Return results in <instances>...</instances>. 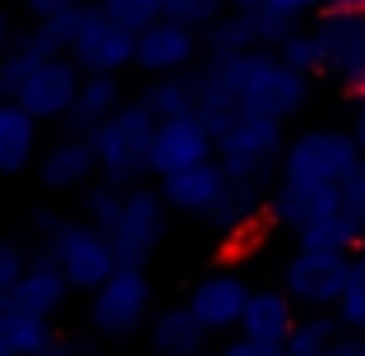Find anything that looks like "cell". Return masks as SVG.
Listing matches in <instances>:
<instances>
[{"mask_svg":"<svg viewBox=\"0 0 365 356\" xmlns=\"http://www.w3.org/2000/svg\"><path fill=\"white\" fill-rule=\"evenodd\" d=\"M143 333H148V347L158 352V356H171V352H204L208 338H213V333L204 329V320L190 310V301L158 305Z\"/></svg>","mask_w":365,"mask_h":356,"instance_id":"20","label":"cell"},{"mask_svg":"<svg viewBox=\"0 0 365 356\" xmlns=\"http://www.w3.org/2000/svg\"><path fill=\"white\" fill-rule=\"evenodd\" d=\"M277 51H282L301 74H310V79H329V42H324L319 19H296V28L282 37Z\"/></svg>","mask_w":365,"mask_h":356,"instance_id":"23","label":"cell"},{"mask_svg":"<svg viewBox=\"0 0 365 356\" xmlns=\"http://www.w3.org/2000/svg\"><path fill=\"white\" fill-rule=\"evenodd\" d=\"M195 83V111L208 125H227L236 111L273 121H296L314 98V79L301 74L277 46H255L236 56H208L190 70Z\"/></svg>","mask_w":365,"mask_h":356,"instance_id":"1","label":"cell"},{"mask_svg":"<svg viewBox=\"0 0 365 356\" xmlns=\"http://www.w3.org/2000/svg\"><path fill=\"white\" fill-rule=\"evenodd\" d=\"M217 356H292V352H287V347H273V342H255V338H245V333H232Z\"/></svg>","mask_w":365,"mask_h":356,"instance_id":"30","label":"cell"},{"mask_svg":"<svg viewBox=\"0 0 365 356\" xmlns=\"http://www.w3.org/2000/svg\"><path fill=\"white\" fill-rule=\"evenodd\" d=\"M70 5H79V0H19V9H24V19H51V14H61V9H70Z\"/></svg>","mask_w":365,"mask_h":356,"instance_id":"32","label":"cell"},{"mask_svg":"<svg viewBox=\"0 0 365 356\" xmlns=\"http://www.w3.org/2000/svg\"><path fill=\"white\" fill-rule=\"evenodd\" d=\"M204 61V33L180 19L162 14L158 24H148L139 33V56H134V70L148 79V74H190Z\"/></svg>","mask_w":365,"mask_h":356,"instance_id":"12","label":"cell"},{"mask_svg":"<svg viewBox=\"0 0 365 356\" xmlns=\"http://www.w3.org/2000/svg\"><path fill=\"white\" fill-rule=\"evenodd\" d=\"M28 264H33V245H28L24 236H14L5 245V255H0V292H5V287H14L19 278H24Z\"/></svg>","mask_w":365,"mask_h":356,"instance_id":"29","label":"cell"},{"mask_svg":"<svg viewBox=\"0 0 365 356\" xmlns=\"http://www.w3.org/2000/svg\"><path fill=\"white\" fill-rule=\"evenodd\" d=\"M102 5H107L116 19H125L134 33H143L148 24H158V19L167 14V0H102Z\"/></svg>","mask_w":365,"mask_h":356,"instance_id":"28","label":"cell"},{"mask_svg":"<svg viewBox=\"0 0 365 356\" xmlns=\"http://www.w3.org/2000/svg\"><path fill=\"white\" fill-rule=\"evenodd\" d=\"M213 125H208L199 111H185V116L158 121V134H153V153H148V176H171V171H185L195 162L213 158Z\"/></svg>","mask_w":365,"mask_h":356,"instance_id":"14","label":"cell"},{"mask_svg":"<svg viewBox=\"0 0 365 356\" xmlns=\"http://www.w3.org/2000/svg\"><path fill=\"white\" fill-rule=\"evenodd\" d=\"M250 292H255V287H250L241 273L213 268V273H204L185 292V301H190V310L204 320V329L213 333V338H227V333H241V315L250 305Z\"/></svg>","mask_w":365,"mask_h":356,"instance_id":"15","label":"cell"},{"mask_svg":"<svg viewBox=\"0 0 365 356\" xmlns=\"http://www.w3.org/2000/svg\"><path fill=\"white\" fill-rule=\"evenodd\" d=\"M277 9H287L292 19H314L324 9H333V0H277Z\"/></svg>","mask_w":365,"mask_h":356,"instance_id":"33","label":"cell"},{"mask_svg":"<svg viewBox=\"0 0 365 356\" xmlns=\"http://www.w3.org/2000/svg\"><path fill=\"white\" fill-rule=\"evenodd\" d=\"M153 356H158V352H153ZM171 356H217V352H208V347H204V352H171Z\"/></svg>","mask_w":365,"mask_h":356,"instance_id":"38","label":"cell"},{"mask_svg":"<svg viewBox=\"0 0 365 356\" xmlns=\"http://www.w3.org/2000/svg\"><path fill=\"white\" fill-rule=\"evenodd\" d=\"M167 14L204 33L208 24H217V19L227 14V0H167Z\"/></svg>","mask_w":365,"mask_h":356,"instance_id":"27","label":"cell"},{"mask_svg":"<svg viewBox=\"0 0 365 356\" xmlns=\"http://www.w3.org/2000/svg\"><path fill=\"white\" fill-rule=\"evenodd\" d=\"M287 121L273 116H255V111H236L227 125L213 130L217 143V162L232 171L236 180L250 185H277V171H282V153H287Z\"/></svg>","mask_w":365,"mask_h":356,"instance_id":"4","label":"cell"},{"mask_svg":"<svg viewBox=\"0 0 365 356\" xmlns=\"http://www.w3.org/2000/svg\"><path fill=\"white\" fill-rule=\"evenodd\" d=\"M61 338L51 315H33L19 305H0V356H42Z\"/></svg>","mask_w":365,"mask_h":356,"instance_id":"22","label":"cell"},{"mask_svg":"<svg viewBox=\"0 0 365 356\" xmlns=\"http://www.w3.org/2000/svg\"><path fill=\"white\" fill-rule=\"evenodd\" d=\"M268 218L282 232H292L305 245H342V250H361L365 227L347 213L342 190L333 185H301V180H282L277 176L273 195H268Z\"/></svg>","mask_w":365,"mask_h":356,"instance_id":"3","label":"cell"},{"mask_svg":"<svg viewBox=\"0 0 365 356\" xmlns=\"http://www.w3.org/2000/svg\"><path fill=\"white\" fill-rule=\"evenodd\" d=\"M162 199H167L171 213L180 218H199V223L208 227H222V213H227V199H232V171L213 158L195 162V167L185 171H171V176L158 180Z\"/></svg>","mask_w":365,"mask_h":356,"instance_id":"11","label":"cell"},{"mask_svg":"<svg viewBox=\"0 0 365 356\" xmlns=\"http://www.w3.org/2000/svg\"><path fill=\"white\" fill-rule=\"evenodd\" d=\"M227 5H236V9H250V5H277V0H227Z\"/></svg>","mask_w":365,"mask_h":356,"instance_id":"37","label":"cell"},{"mask_svg":"<svg viewBox=\"0 0 365 356\" xmlns=\"http://www.w3.org/2000/svg\"><path fill=\"white\" fill-rule=\"evenodd\" d=\"M342 204H347V213L356 218V223L365 227V162H361V171L356 176L347 180V185H342Z\"/></svg>","mask_w":365,"mask_h":356,"instance_id":"31","label":"cell"},{"mask_svg":"<svg viewBox=\"0 0 365 356\" xmlns=\"http://www.w3.org/2000/svg\"><path fill=\"white\" fill-rule=\"evenodd\" d=\"M351 259H356V250L296 240L292 255L277 264V283L296 296L301 310H333L342 287H347V278H351Z\"/></svg>","mask_w":365,"mask_h":356,"instance_id":"8","label":"cell"},{"mask_svg":"<svg viewBox=\"0 0 365 356\" xmlns=\"http://www.w3.org/2000/svg\"><path fill=\"white\" fill-rule=\"evenodd\" d=\"M153 320V278L143 264H120L98 292H88V329L107 342L134 338Z\"/></svg>","mask_w":365,"mask_h":356,"instance_id":"7","label":"cell"},{"mask_svg":"<svg viewBox=\"0 0 365 356\" xmlns=\"http://www.w3.org/2000/svg\"><path fill=\"white\" fill-rule=\"evenodd\" d=\"M134 98L158 121H171V116L195 111V83H190V74H148V83H139Z\"/></svg>","mask_w":365,"mask_h":356,"instance_id":"24","label":"cell"},{"mask_svg":"<svg viewBox=\"0 0 365 356\" xmlns=\"http://www.w3.org/2000/svg\"><path fill=\"white\" fill-rule=\"evenodd\" d=\"M42 356H88V352H83L74 338H56V342H51V347H46Z\"/></svg>","mask_w":365,"mask_h":356,"instance_id":"35","label":"cell"},{"mask_svg":"<svg viewBox=\"0 0 365 356\" xmlns=\"http://www.w3.org/2000/svg\"><path fill=\"white\" fill-rule=\"evenodd\" d=\"M153 134H158V116L143 107L139 98H125L107 121L93 130V148H98V167L107 180H134L148 176V153H153Z\"/></svg>","mask_w":365,"mask_h":356,"instance_id":"6","label":"cell"},{"mask_svg":"<svg viewBox=\"0 0 365 356\" xmlns=\"http://www.w3.org/2000/svg\"><path fill=\"white\" fill-rule=\"evenodd\" d=\"M361 250H365V232H361Z\"/></svg>","mask_w":365,"mask_h":356,"instance_id":"39","label":"cell"},{"mask_svg":"<svg viewBox=\"0 0 365 356\" xmlns=\"http://www.w3.org/2000/svg\"><path fill=\"white\" fill-rule=\"evenodd\" d=\"M324 28V42H329V79L342 93H356L365 83V9H324L314 14Z\"/></svg>","mask_w":365,"mask_h":356,"instance_id":"16","label":"cell"},{"mask_svg":"<svg viewBox=\"0 0 365 356\" xmlns=\"http://www.w3.org/2000/svg\"><path fill=\"white\" fill-rule=\"evenodd\" d=\"M83 83V65L70 51H28V46H5L0 56V98L28 107L33 116L61 125L70 116Z\"/></svg>","mask_w":365,"mask_h":356,"instance_id":"2","label":"cell"},{"mask_svg":"<svg viewBox=\"0 0 365 356\" xmlns=\"http://www.w3.org/2000/svg\"><path fill=\"white\" fill-rule=\"evenodd\" d=\"M333 315H338L347 329L365 333V250H356V259H351V278H347V287H342Z\"/></svg>","mask_w":365,"mask_h":356,"instance_id":"26","label":"cell"},{"mask_svg":"<svg viewBox=\"0 0 365 356\" xmlns=\"http://www.w3.org/2000/svg\"><path fill=\"white\" fill-rule=\"evenodd\" d=\"M33 171H37V185H42L46 195H83V190L102 176L93 134L65 130L56 143H46V148H42V158H37Z\"/></svg>","mask_w":365,"mask_h":356,"instance_id":"13","label":"cell"},{"mask_svg":"<svg viewBox=\"0 0 365 356\" xmlns=\"http://www.w3.org/2000/svg\"><path fill=\"white\" fill-rule=\"evenodd\" d=\"M167 213H171V208H167V199H162V190L134 180L130 195H125L120 218L107 227L120 264H143V268H148L153 259H158L162 240H167Z\"/></svg>","mask_w":365,"mask_h":356,"instance_id":"9","label":"cell"},{"mask_svg":"<svg viewBox=\"0 0 365 356\" xmlns=\"http://www.w3.org/2000/svg\"><path fill=\"white\" fill-rule=\"evenodd\" d=\"M324 356H365V333H356V329H347L338 342H333Z\"/></svg>","mask_w":365,"mask_h":356,"instance_id":"34","label":"cell"},{"mask_svg":"<svg viewBox=\"0 0 365 356\" xmlns=\"http://www.w3.org/2000/svg\"><path fill=\"white\" fill-rule=\"evenodd\" d=\"M342 333H347V324H342L333 310H301L292 338H287V352L292 356H324Z\"/></svg>","mask_w":365,"mask_h":356,"instance_id":"25","label":"cell"},{"mask_svg":"<svg viewBox=\"0 0 365 356\" xmlns=\"http://www.w3.org/2000/svg\"><path fill=\"white\" fill-rule=\"evenodd\" d=\"M70 56L88 74H125V70H134V56H139V33L125 19L111 14L102 0H93L70 42Z\"/></svg>","mask_w":365,"mask_h":356,"instance_id":"10","label":"cell"},{"mask_svg":"<svg viewBox=\"0 0 365 356\" xmlns=\"http://www.w3.org/2000/svg\"><path fill=\"white\" fill-rule=\"evenodd\" d=\"M296 320H301V305H296V296L287 292L282 283H259L255 292H250L245 315H241V333H245V338H255V342L287 347Z\"/></svg>","mask_w":365,"mask_h":356,"instance_id":"17","label":"cell"},{"mask_svg":"<svg viewBox=\"0 0 365 356\" xmlns=\"http://www.w3.org/2000/svg\"><path fill=\"white\" fill-rule=\"evenodd\" d=\"M42 116H33L28 107L0 98V171L5 176H24L28 167H37V143H42Z\"/></svg>","mask_w":365,"mask_h":356,"instance_id":"19","label":"cell"},{"mask_svg":"<svg viewBox=\"0 0 365 356\" xmlns=\"http://www.w3.org/2000/svg\"><path fill=\"white\" fill-rule=\"evenodd\" d=\"M365 148L356 143L351 125H305L287 139L282 153V180H301V185H333L342 190L351 176L361 171Z\"/></svg>","mask_w":365,"mask_h":356,"instance_id":"5","label":"cell"},{"mask_svg":"<svg viewBox=\"0 0 365 356\" xmlns=\"http://www.w3.org/2000/svg\"><path fill=\"white\" fill-rule=\"evenodd\" d=\"M351 134H356V143L365 148V98L356 102V107H351Z\"/></svg>","mask_w":365,"mask_h":356,"instance_id":"36","label":"cell"},{"mask_svg":"<svg viewBox=\"0 0 365 356\" xmlns=\"http://www.w3.org/2000/svg\"><path fill=\"white\" fill-rule=\"evenodd\" d=\"M125 98H130V93H125L120 74H88V70H83L79 98H74L70 116H65L61 125H65V130H83V134H93V130H98L102 121L111 116V111L120 107Z\"/></svg>","mask_w":365,"mask_h":356,"instance_id":"21","label":"cell"},{"mask_svg":"<svg viewBox=\"0 0 365 356\" xmlns=\"http://www.w3.org/2000/svg\"><path fill=\"white\" fill-rule=\"evenodd\" d=\"M70 278L61 273V264H56L51 255H42V250H33V264L24 268V278H19L14 287H5L0 292V305H19V310H33V315H61L65 296H70Z\"/></svg>","mask_w":365,"mask_h":356,"instance_id":"18","label":"cell"}]
</instances>
